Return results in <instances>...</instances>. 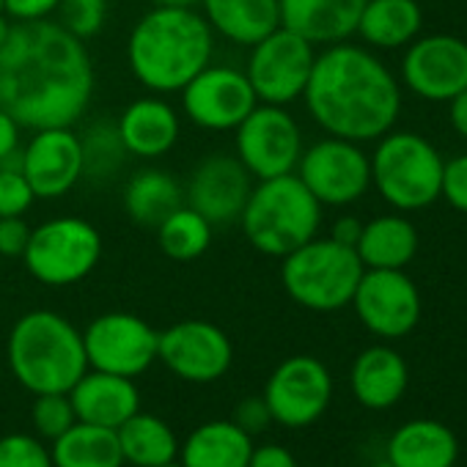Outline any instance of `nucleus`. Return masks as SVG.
I'll return each mask as SVG.
<instances>
[{"label":"nucleus","instance_id":"nucleus-15","mask_svg":"<svg viewBox=\"0 0 467 467\" xmlns=\"http://www.w3.org/2000/svg\"><path fill=\"white\" fill-rule=\"evenodd\" d=\"M157 360H162L173 377L206 385L231 368L234 347L217 325L203 319H184L160 333Z\"/></svg>","mask_w":467,"mask_h":467},{"label":"nucleus","instance_id":"nucleus-18","mask_svg":"<svg viewBox=\"0 0 467 467\" xmlns=\"http://www.w3.org/2000/svg\"><path fill=\"white\" fill-rule=\"evenodd\" d=\"M251 190L254 176L245 171V165L234 154L214 151L192 168L184 187V203L212 225H231L240 223Z\"/></svg>","mask_w":467,"mask_h":467},{"label":"nucleus","instance_id":"nucleus-22","mask_svg":"<svg viewBox=\"0 0 467 467\" xmlns=\"http://www.w3.org/2000/svg\"><path fill=\"white\" fill-rule=\"evenodd\" d=\"M281 26L317 45H338L358 31L366 0H278Z\"/></svg>","mask_w":467,"mask_h":467},{"label":"nucleus","instance_id":"nucleus-26","mask_svg":"<svg viewBox=\"0 0 467 467\" xmlns=\"http://www.w3.org/2000/svg\"><path fill=\"white\" fill-rule=\"evenodd\" d=\"M456 456V434L440 420L401 423L388 440V464L393 467H453Z\"/></svg>","mask_w":467,"mask_h":467},{"label":"nucleus","instance_id":"nucleus-12","mask_svg":"<svg viewBox=\"0 0 467 467\" xmlns=\"http://www.w3.org/2000/svg\"><path fill=\"white\" fill-rule=\"evenodd\" d=\"M295 173L322 206H349L371 184V162L360 143L333 135L303 149Z\"/></svg>","mask_w":467,"mask_h":467},{"label":"nucleus","instance_id":"nucleus-46","mask_svg":"<svg viewBox=\"0 0 467 467\" xmlns=\"http://www.w3.org/2000/svg\"><path fill=\"white\" fill-rule=\"evenodd\" d=\"M154 6H176V9H195L201 0H154Z\"/></svg>","mask_w":467,"mask_h":467},{"label":"nucleus","instance_id":"nucleus-11","mask_svg":"<svg viewBox=\"0 0 467 467\" xmlns=\"http://www.w3.org/2000/svg\"><path fill=\"white\" fill-rule=\"evenodd\" d=\"M160 333L135 314L110 311L97 317L83 330V347L88 368L119 374V377H140L157 360Z\"/></svg>","mask_w":467,"mask_h":467},{"label":"nucleus","instance_id":"nucleus-10","mask_svg":"<svg viewBox=\"0 0 467 467\" xmlns=\"http://www.w3.org/2000/svg\"><path fill=\"white\" fill-rule=\"evenodd\" d=\"M314 61V45L281 26L251 47L245 78L259 102L286 108L303 97Z\"/></svg>","mask_w":467,"mask_h":467},{"label":"nucleus","instance_id":"nucleus-4","mask_svg":"<svg viewBox=\"0 0 467 467\" xmlns=\"http://www.w3.org/2000/svg\"><path fill=\"white\" fill-rule=\"evenodd\" d=\"M9 366L15 379L39 393H69L86 374L83 333L56 311H28L9 333Z\"/></svg>","mask_w":467,"mask_h":467},{"label":"nucleus","instance_id":"nucleus-13","mask_svg":"<svg viewBox=\"0 0 467 467\" xmlns=\"http://www.w3.org/2000/svg\"><path fill=\"white\" fill-rule=\"evenodd\" d=\"M184 116L209 132H234L259 105L245 69L209 64L182 91Z\"/></svg>","mask_w":467,"mask_h":467},{"label":"nucleus","instance_id":"nucleus-42","mask_svg":"<svg viewBox=\"0 0 467 467\" xmlns=\"http://www.w3.org/2000/svg\"><path fill=\"white\" fill-rule=\"evenodd\" d=\"M248 467H300V464L289 448L278 442H267V445H254Z\"/></svg>","mask_w":467,"mask_h":467},{"label":"nucleus","instance_id":"nucleus-3","mask_svg":"<svg viewBox=\"0 0 467 467\" xmlns=\"http://www.w3.org/2000/svg\"><path fill=\"white\" fill-rule=\"evenodd\" d=\"M212 53L214 34L203 15L176 6H154L146 12L127 42L130 72L154 94L182 91L212 64Z\"/></svg>","mask_w":467,"mask_h":467},{"label":"nucleus","instance_id":"nucleus-20","mask_svg":"<svg viewBox=\"0 0 467 467\" xmlns=\"http://www.w3.org/2000/svg\"><path fill=\"white\" fill-rule=\"evenodd\" d=\"M69 401L78 420L119 429L130 415L140 410V393L130 377L86 368V374L72 385Z\"/></svg>","mask_w":467,"mask_h":467},{"label":"nucleus","instance_id":"nucleus-43","mask_svg":"<svg viewBox=\"0 0 467 467\" xmlns=\"http://www.w3.org/2000/svg\"><path fill=\"white\" fill-rule=\"evenodd\" d=\"M20 121L0 108V162L20 157Z\"/></svg>","mask_w":467,"mask_h":467},{"label":"nucleus","instance_id":"nucleus-32","mask_svg":"<svg viewBox=\"0 0 467 467\" xmlns=\"http://www.w3.org/2000/svg\"><path fill=\"white\" fill-rule=\"evenodd\" d=\"M154 231H157V245L168 259L192 262L209 251L214 225L206 217H201L192 206L182 203Z\"/></svg>","mask_w":467,"mask_h":467},{"label":"nucleus","instance_id":"nucleus-47","mask_svg":"<svg viewBox=\"0 0 467 467\" xmlns=\"http://www.w3.org/2000/svg\"><path fill=\"white\" fill-rule=\"evenodd\" d=\"M12 28H15V23L4 15V12H0V47H4L6 45V39H9V34H12Z\"/></svg>","mask_w":467,"mask_h":467},{"label":"nucleus","instance_id":"nucleus-23","mask_svg":"<svg viewBox=\"0 0 467 467\" xmlns=\"http://www.w3.org/2000/svg\"><path fill=\"white\" fill-rule=\"evenodd\" d=\"M201 9L212 34L240 47H254L281 28L278 0H201Z\"/></svg>","mask_w":467,"mask_h":467},{"label":"nucleus","instance_id":"nucleus-16","mask_svg":"<svg viewBox=\"0 0 467 467\" xmlns=\"http://www.w3.org/2000/svg\"><path fill=\"white\" fill-rule=\"evenodd\" d=\"M358 319L379 338H404L420 322V292L404 270H363L352 303Z\"/></svg>","mask_w":467,"mask_h":467},{"label":"nucleus","instance_id":"nucleus-34","mask_svg":"<svg viewBox=\"0 0 467 467\" xmlns=\"http://www.w3.org/2000/svg\"><path fill=\"white\" fill-rule=\"evenodd\" d=\"M78 423L69 393H39L34 401V429L39 440H58L69 426Z\"/></svg>","mask_w":467,"mask_h":467},{"label":"nucleus","instance_id":"nucleus-33","mask_svg":"<svg viewBox=\"0 0 467 467\" xmlns=\"http://www.w3.org/2000/svg\"><path fill=\"white\" fill-rule=\"evenodd\" d=\"M80 149H83V176L88 179H110L113 173H119V168L124 165V160L130 157L116 124H94L86 138H80Z\"/></svg>","mask_w":467,"mask_h":467},{"label":"nucleus","instance_id":"nucleus-8","mask_svg":"<svg viewBox=\"0 0 467 467\" xmlns=\"http://www.w3.org/2000/svg\"><path fill=\"white\" fill-rule=\"evenodd\" d=\"M102 256V237L86 217H53L31 228L26 267L45 286H72L94 273Z\"/></svg>","mask_w":467,"mask_h":467},{"label":"nucleus","instance_id":"nucleus-9","mask_svg":"<svg viewBox=\"0 0 467 467\" xmlns=\"http://www.w3.org/2000/svg\"><path fill=\"white\" fill-rule=\"evenodd\" d=\"M303 149L300 124L281 105L259 102L234 130V157L259 182L295 173Z\"/></svg>","mask_w":467,"mask_h":467},{"label":"nucleus","instance_id":"nucleus-5","mask_svg":"<svg viewBox=\"0 0 467 467\" xmlns=\"http://www.w3.org/2000/svg\"><path fill=\"white\" fill-rule=\"evenodd\" d=\"M322 203L297 173L262 179L240 214L245 240L265 256L284 259L319 234Z\"/></svg>","mask_w":467,"mask_h":467},{"label":"nucleus","instance_id":"nucleus-1","mask_svg":"<svg viewBox=\"0 0 467 467\" xmlns=\"http://www.w3.org/2000/svg\"><path fill=\"white\" fill-rule=\"evenodd\" d=\"M94 94L91 56L61 23H15L0 47V108L26 130L72 127Z\"/></svg>","mask_w":467,"mask_h":467},{"label":"nucleus","instance_id":"nucleus-27","mask_svg":"<svg viewBox=\"0 0 467 467\" xmlns=\"http://www.w3.org/2000/svg\"><path fill=\"white\" fill-rule=\"evenodd\" d=\"M355 254L366 270H404L418 254V231L401 214H379L363 223Z\"/></svg>","mask_w":467,"mask_h":467},{"label":"nucleus","instance_id":"nucleus-24","mask_svg":"<svg viewBox=\"0 0 467 467\" xmlns=\"http://www.w3.org/2000/svg\"><path fill=\"white\" fill-rule=\"evenodd\" d=\"M349 382H352L355 399L363 407L388 410L404 396L410 385V368L396 349L368 347L355 358Z\"/></svg>","mask_w":467,"mask_h":467},{"label":"nucleus","instance_id":"nucleus-21","mask_svg":"<svg viewBox=\"0 0 467 467\" xmlns=\"http://www.w3.org/2000/svg\"><path fill=\"white\" fill-rule=\"evenodd\" d=\"M116 130L130 157L154 160V157L168 154L176 146L179 116L173 105L165 102L160 94L140 97L121 110Z\"/></svg>","mask_w":467,"mask_h":467},{"label":"nucleus","instance_id":"nucleus-29","mask_svg":"<svg viewBox=\"0 0 467 467\" xmlns=\"http://www.w3.org/2000/svg\"><path fill=\"white\" fill-rule=\"evenodd\" d=\"M423 26L418 0H366L358 20V31L366 45L379 50H396L410 45Z\"/></svg>","mask_w":467,"mask_h":467},{"label":"nucleus","instance_id":"nucleus-45","mask_svg":"<svg viewBox=\"0 0 467 467\" xmlns=\"http://www.w3.org/2000/svg\"><path fill=\"white\" fill-rule=\"evenodd\" d=\"M448 105H451V124H453V130L462 138H467V88L462 94H456Z\"/></svg>","mask_w":467,"mask_h":467},{"label":"nucleus","instance_id":"nucleus-48","mask_svg":"<svg viewBox=\"0 0 467 467\" xmlns=\"http://www.w3.org/2000/svg\"><path fill=\"white\" fill-rule=\"evenodd\" d=\"M162 467H182V464H176V462H171V464H162Z\"/></svg>","mask_w":467,"mask_h":467},{"label":"nucleus","instance_id":"nucleus-7","mask_svg":"<svg viewBox=\"0 0 467 467\" xmlns=\"http://www.w3.org/2000/svg\"><path fill=\"white\" fill-rule=\"evenodd\" d=\"M368 162L371 184L393 209L418 212L440 198L445 160L423 135L388 132Z\"/></svg>","mask_w":467,"mask_h":467},{"label":"nucleus","instance_id":"nucleus-31","mask_svg":"<svg viewBox=\"0 0 467 467\" xmlns=\"http://www.w3.org/2000/svg\"><path fill=\"white\" fill-rule=\"evenodd\" d=\"M53 467H124L116 429L78 420L50 448Z\"/></svg>","mask_w":467,"mask_h":467},{"label":"nucleus","instance_id":"nucleus-44","mask_svg":"<svg viewBox=\"0 0 467 467\" xmlns=\"http://www.w3.org/2000/svg\"><path fill=\"white\" fill-rule=\"evenodd\" d=\"M360 231H363V223L352 214H344L333 223V231H330V240L347 245V248H355L358 240H360Z\"/></svg>","mask_w":467,"mask_h":467},{"label":"nucleus","instance_id":"nucleus-17","mask_svg":"<svg viewBox=\"0 0 467 467\" xmlns=\"http://www.w3.org/2000/svg\"><path fill=\"white\" fill-rule=\"evenodd\" d=\"M407 88L429 102H451L467 88V42L434 34L412 39L401 61Z\"/></svg>","mask_w":467,"mask_h":467},{"label":"nucleus","instance_id":"nucleus-28","mask_svg":"<svg viewBox=\"0 0 467 467\" xmlns=\"http://www.w3.org/2000/svg\"><path fill=\"white\" fill-rule=\"evenodd\" d=\"M184 203V187L162 168H140L124 187V212L140 228H157Z\"/></svg>","mask_w":467,"mask_h":467},{"label":"nucleus","instance_id":"nucleus-30","mask_svg":"<svg viewBox=\"0 0 467 467\" xmlns=\"http://www.w3.org/2000/svg\"><path fill=\"white\" fill-rule=\"evenodd\" d=\"M119 445L124 464L132 467H162L176 462L179 456V440L176 431L151 412H135L130 415L119 429Z\"/></svg>","mask_w":467,"mask_h":467},{"label":"nucleus","instance_id":"nucleus-41","mask_svg":"<svg viewBox=\"0 0 467 467\" xmlns=\"http://www.w3.org/2000/svg\"><path fill=\"white\" fill-rule=\"evenodd\" d=\"M270 420H273V415H270V410H267V404H265L262 396H254V399L240 401L237 404V412H234V423L243 426L248 434L262 431Z\"/></svg>","mask_w":467,"mask_h":467},{"label":"nucleus","instance_id":"nucleus-6","mask_svg":"<svg viewBox=\"0 0 467 467\" xmlns=\"http://www.w3.org/2000/svg\"><path fill=\"white\" fill-rule=\"evenodd\" d=\"M363 270L366 267L355 248H347L330 237H314L284 256L281 284L297 306L330 314L352 303Z\"/></svg>","mask_w":467,"mask_h":467},{"label":"nucleus","instance_id":"nucleus-39","mask_svg":"<svg viewBox=\"0 0 467 467\" xmlns=\"http://www.w3.org/2000/svg\"><path fill=\"white\" fill-rule=\"evenodd\" d=\"M31 240V228L23 217H0V256H23Z\"/></svg>","mask_w":467,"mask_h":467},{"label":"nucleus","instance_id":"nucleus-2","mask_svg":"<svg viewBox=\"0 0 467 467\" xmlns=\"http://www.w3.org/2000/svg\"><path fill=\"white\" fill-rule=\"evenodd\" d=\"M303 99L327 135L352 143L379 140L401 110V91L388 67L374 53L344 42L317 56Z\"/></svg>","mask_w":467,"mask_h":467},{"label":"nucleus","instance_id":"nucleus-35","mask_svg":"<svg viewBox=\"0 0 467 467\" xmlns=\"http://www.w3.org/2000/svg\"><path fill=\"white\" fill-rule=\"evenodd\" d=\"M34 201L36 195L20 171V157L0 162V217H23Z\"/></svg>","mask_w":467,"mask_h":467},{"label":"nucleus","instance_id":"nucleus-25","mask_svg":"<svg viewBox=\"0 0 467 467\" xmlns=\"http://www.w3.org/2000/svg\"><path fill=\"white\" fill-rule=\"evenodd\" d=\"M254 434L234 420H206L195 426L179 448L182 467H248Z\"/></svg>","mask_w":467,"mask_h":467},{"label":"nucleus","instance_id":"nucleus-40","mask_svg":"<svg viewBox=\"0 0 467 467\" xmlns=\"http://www.w3.org/2000/svg\"><path fill=\"white\" fill-rule=\"evenodd\" d=\"M61 0H4V15L12 23H39L58 12Z\"/></svg>","mask_w":467,"mask_h":467},{"label":"nucleus","instance_id":"nucleus-36","mask_svg":"<svg viewBox=\"0 0 467 467\" xmlns=\"http://www.w3.org/2000/svg\"><path fill=\"white\" fill-rule=\"evenodd\" d=\"M58 12H61V26L72 36L88 39L97 36L108 20V0H61Z\"/></svg>","mask_w":467,"mask_h":467},{"label":"nucleus","instance_id":"nucleus-14","mask_svg":"<svg viewBox=\"0 0 467 467\" xmlns=\"http://www.w3.org/2000/svg\"><path fill=\"white\" fill-rule=\"evenodd\" d=\"M265 404L281 426L303 429L325 415L333 399L327 366L311 355H295L275 366L265 385Z\"/></svg>","mask_w":467,"mask_h":467},{"label":"nucleus","instance_id":"nucleus-49","mask_svg":"<svg viewBox=\"0 0 467 467\" xmlns=\"http://www.w3.org/2000/svg\"><path fill=\"white\" fill-rule=\"evenodd\" d=\"M374 467H393V464H388V462H382V464H374Z\"/></svg>","mask_w":467,"mask_h":467},{"label":"nucleus","instance_id":"nucleus-19","mask_svg":"<svg viewBox=\"0 0 467 467\" xmlns=\"http://www.w3.org/2000/svg\"><path fill=\"white\" fill-rule=\"evenodd\" d=\"M20 171L26 173L36 198H61L83 179V149L72 127L36 130L20 151Z\"/></svg>","mask_w":467,"mask_h":467},{"label":"nucleus","instance_id":"nucleus-37","mask_svg":"<svg viewBox=\"0 0 467 467\" xmlns=\"http://www.w3.org/2000/svg\"><path fill=\"white\" fill-rule=\"evenodd\" d=\"M0 467H53V456L34 434L0 437Z\"/></svg>","mask_w":467,"mask_h":467},{"label":"nucleus","instance_id":"nucleus-38","mask_svg":"<svg viewBox=\"0 0 467 467\" xmlns=\"http://www.w3.org/2000/svg\"><path fill=\"white\" fill-rule=\"evenodd\" d=\"M440 195L456 209L467 214V154L453 157L451 162L442 165V184Z\"/></svg>","mask_w":467,"mask_h":467},{"label":"nucleus","instance_id":"nucleus-50","mask_svg":"<svg viewBox=\"0 0 467 467\" xmlns=\"http://www.w3.org/2000/svg\"><path fill=\"white\" fill-rule=\"evenodd\" d=\"M0 12H4V0H0Z\"/></svg>","mask_w":467,"mask_h":467}]
</instances>
